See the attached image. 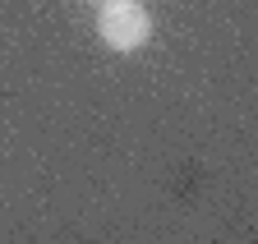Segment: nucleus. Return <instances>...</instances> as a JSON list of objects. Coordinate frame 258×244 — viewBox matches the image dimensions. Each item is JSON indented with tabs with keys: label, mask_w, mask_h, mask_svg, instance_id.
<instances>
[{
	"label": "nucleus",
	"mask_w": 258,
	"mask_h": 244,
	"mask_svg": "<svg viewBox=\"0 0 258 244\" xmlns=\"http://www.w3.org/2000/svg\"><path fill=\"white\" fill-rule=\"evenodd\" d=\"M97 37L120 55L148 46V37H152L148 5H139V0H106V5H97Z\"/></svg>",
	"instance_id": "obj_1"
},
{
	"label": "nucleus",
	"mask_w": 258,
	"mask_h": 244,
	"mask_svg": "<svg viewBox=\"0 0 258 244\" xmlns=\"http://www.w3.org/2000/svg\"><path fill=\"white\" fill-rule=\"evenodd\" d=\"M97 5H106V0H97Z\"/></svg>",
	"instance_id": "obj_2"
}]
</instances>
